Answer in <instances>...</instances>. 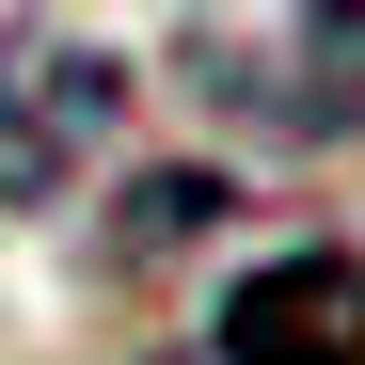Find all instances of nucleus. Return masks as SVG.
<instances>
[{"instance_id": "nucleus-3", "label": "nucleus", "mask_w": 365, "mask_h": 365, "mask_svg": "<svg viewBox=\"0 0 365 365\" xmlns=\"http://www.w3.org/2000/svg\"><path fill=\"white\" fill-rule=\"evenodd\" d=\"M349 349H365L349 255H270L255 286L222 302V334H207V365H349Z\"/></svg>"}, {"instance_id": "nucleus-2", "label": "nucleus", "mask_w": 365, "mask_h": 365, "mask_svg": "<svg viewBox=\"0 0 365 365\" xmlns=\"http://www.w3.org/2000/svg\"><path fill=\"white\" fill-rule=\"evenodd\" d=\"M191 80H207V111H238V128H270V143H334V128H365V16L191 32Z\"/></svg>"}, {"instance_id": "nucleus-1", "label": "nucleus", "mask_w": 365, "mask_h": 365, "mask_svg": "<svg viewBox=\"0 0 365 365\" xmlns=\"http://www.w3.org/2000/svg\"><path fill=\"white\" fill-rule=\"evenodd\" d=\"M111 128H128V64L96 32H0V207L80 191Z\"/></svg>"}]
</instances>
